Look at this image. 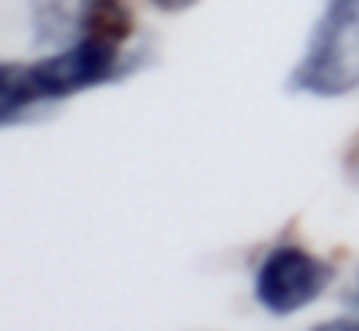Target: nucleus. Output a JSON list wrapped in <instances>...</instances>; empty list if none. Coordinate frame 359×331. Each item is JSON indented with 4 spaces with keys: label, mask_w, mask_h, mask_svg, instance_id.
<instances>
[{
    "label": "nucleus",
    "mask_w": 359,
    "mask_h": 331,
    "mask_svg": "<svg viewBox=\"0 0 359 331\" xmlns=\"http://www.w3.org/2000/svg\"><path fill=\"white\" fill-rule=\"evenodd\" d=\"M332 279H335V269L325 258L297 244H279L265 255V262L255 272V300L269 314L286 318L321 300Z\"/></svg>",
    "instance_id": "nucleus-3"
},
{
    "label": "nucleus",
    "mask_w": 359,
    "mask_h": 331,
    "mask_svg": "<svg viewBox=\"0 0 359 331\" xmlns=\"http://www.w3.org/2000/svg\"><path fill=\"white\" fill-rule=\"evenodd\" d=\"M154 11H161V14H182V11H189V7H196L199 0H147Z\"/></svg>",
    "instance_id": "nucleus-6"
},
{
    "label": "nucleus",
    "mask_w": 359,
    "mask_h": 331,
    "mask_svg": "<svg viewBox=\"0 0 359 331\" xmlns=\"http://www.w3.org/2000/svg\"><path fill=\"white\" fill-rule=\"evenodd\" d=\"M286 91L311 98H346L359 91V0H325L304 56Z\"/></svg>",
    "instance_id": "nucleus-1"
},
{
    "label": "nucleus",
    "mask_w": 359,
    "mask_h": 331,
    "mask_svg": "<svg viewBox=\"0 0 359 331\" xmlns=\"http://www.w3.org/2000/svg\"><path fill=\"white\" fill-rule=\"evenodd\" d=\"M39 109L35 88L28 81L25 63H0V129L25 119V112Z\"/></svg>",
    "instance_id": "nucleus-5"
},
{
    "label": "nucleus",
    "mask_w": 359,
    "mask_h": 331,
    "mask_svg": "<svg viewBox=\"0 0 359 331\" xmlns=\"http://www.w3.org/2000/svg\"><path fill=\"white\" fill-rule=\"evenodd\" d=\"M126 60L129 56L122 53V46L77 35V42L70 49L46 56L39 63H25V67H28V81L35 88L39 105H53V102L74 98L81 91L102 88L109 81H119L126 74Z\"/></svg>",
    "instance_id": "nucleus-2"
},
{
    "label": "nucleus",
    "mask_w": 359,
    "mask_h": 331,
    "mask_svg": "<svg viewBox=\"0 0 359 331\" xmlns=\"http://www.w3.org/2000/svg\"><path fill=\"white\" fill-rule=\"evenodd\" d=\"M311 331H359V321L339 318V321H325V325H318V328H311Z\"/></svg>",
    "instance_id": "nucleus-7"
},
{
    "label": "nucleus",
    "mask_w": 359,
    "mask_h": 331,
    "mask_svg": "<svg viewBox=\"0 0 359 331\" xmlns=\"http://www.w3.org/2000/svg\"><path fill=\"white\" fill-rule=\"evenodd\" d=\"M74 28H77V35L126 46L133 39V28H136L133 0H81Z\"/></svg>",
    "instance_id": "nucleus-4"
}]
</instances>
